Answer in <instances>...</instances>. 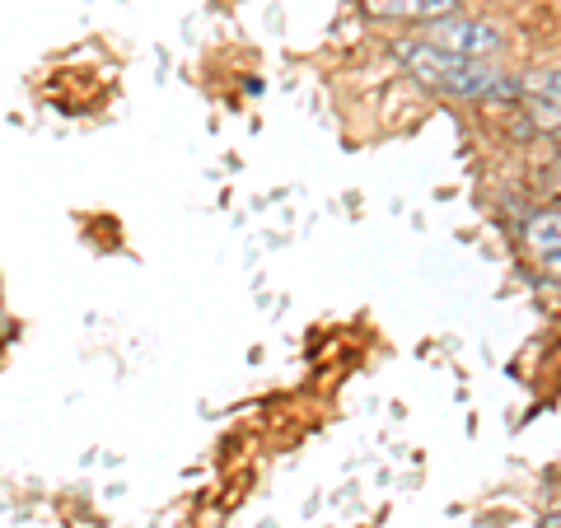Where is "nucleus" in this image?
I'll use <instances>...</instances> for the list:
<instances>
[{
  "label": "nucleus",
  "instance_id": "obj_1",
  "mask_svg": "<svg viewBox=\"0 0 561 528\" xmlns=\"http://www.w3.org/2000/svg\"><path fill=\"white\" fill-rule=\"evenodd\" d=\"M398 57L421 84H431V90H440V94H454V99H486V90L501 76L491 61L454 57V51H440V47L421 43V38L398 43Z\"/></svg>",
  "mask_w": 561,
  "mask_h": 528
},
{
  "label": "nucleus",
  "instance_id": "obj_2",
  "mask_svg": "<svg viewBox=\"0 0 561 528\" xmlns=\"http://www.w3.org/2000/svg\"><path fill=\"white\" fill-rule=\"evenodd\" d=\"M421 43L454 51V57H472V61H491L496 51H505V28L491 20H463V14H445V20H431Z\"/></svg>",
  "mask_w": 561,
  "mask_h": 528
},
{
  "label": "nucleus",
  "instance_id": "obj_3",
  "mask_svg": "<svg viewBox=\"0 0 561 528\" xmlns=\"http://www.w3.org/2000/svg\"><path fill=\"white\" fill-rule=\"evenodd\" d=\"M519 99L538 131L561 127V70H529V76L519 80Z\"/></svg>",
  "mask_w": 561,
  "mask_h": 528
},
{
  "label": "nucleus",
  "instance_id": "obj_4",
  "mask_svg": "<svg viewBox=\"0 0 561 528\" xmlns=\"http://www.w3.org/2000/svg\"><path fill=\"white\" fill-rule=\"evenodd\" d=\"M370 14L431 24V20H445V14H459V0H370Z\"/></svg>",
  "mask_w": 561,
  "mask_h": 528
},
{
  "label": "nucleus",
  "instance_id": "obj_5",
  "mask_svg": "<svg viewBox=\"0 0 561 528\" xmlns=\"http://www.w3.org/2000/svg\"><path fill=\"white\" fill-rule=\"evenodd\" d=\"M524 243L538 253V257H552L561 249V210H538L524 225Z\"/></svg>",
  "mask_w": 561,
  "mask_h": 528
},
{
  "label": "nucleus",
  "instance_id": "obj_6",
  "mask_svg": "<svg viewBox=\"0 0 561 528\" xmlns=\"http://www.w3.org/2000/svg\"><path fill=\"white\" fill-rule=\"evenodd\" d=\"M548 276H552V280H561V249L548 257Z\"/></svg>",
  "mask_w": 561,
  "mask_h": 528
},
{
  "label": "nucleus",
  "instance_id": "obj_7",
  "mask_svg": "<svg viewBox=\"0 0 561 528\" xmlns=\"http://www.w3.org/2000/svg\"><path fill=\"white\" fill-rule=\"evenodd\" d=\"M538 528H561V509H552V515H542V524Z\"/></svg>",
  "mask_w": 561,
  "mask_h": 528
},
{
  "label": "nucleus",
  "instance_id": "obj_8",
  "mask_svg": "<svg viewBox=\"0 0 561 528\" xmlns=\"http://www.w3.org/2000/svg\"><path fill=\"white\" fill-rule=\"evenodd\" d=\"M557 146H561V127H557Z\"/></svg>",
  "mask_w": 561,
  "mask_h": 528
}]
</instances>
